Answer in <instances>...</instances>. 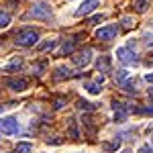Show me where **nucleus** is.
I'll return each instance as SVG.
<instances>
[{
  "instance_id": "1",
  "label": "nucleus",
  "mask_w": 153,
  "mask_h": 153,
  "mask_svg": "<svg viewBox=\"0 0 153 153\" xmlns=\"http://www.w3.org/2000/svg\"><path fill=\"white\" fill-rule=\"evenodd\" d=\"M27 16L29 19H35V21H49L51 19V4L45 2V0H39V2H35L29 8Z\"/></svg>"
},
{
  "instance_id": "2",
  "label": "nucleus",
  "mask_w": 153,
  "mask_h": 153,
  "mask_svg": "<svg viewBox=\"0 0 153 153\" xmlns=\"http://www.w3.org/2000/svg\"><path fill=\"white\" fill-rule=\"evenodd\" d=\"M14 39H16V45H21V47H33L39 41V33L35 29H21Z\"/></svg>"
},
{
  "instance_id": "3",
  "label": "nucleus",
  "mask_w": 153,
  "mask_h": 153,
  "mask_svg": "<svg viewBox=\"0 0 153 153\" xmlns=\"http://www.w3.org/2000/svg\"><path fill=\"white\" fill-rule=\"evenodd\" d=\"M117 57H118V61H120V63H125V65L137 63V53H135V49H133V41H129V45H127V47L117 49Z\"/></svg>"
},
{
  "instance_id": "4",
  "label": "nucleus",
  "mask_w": 153,
  "mask_h": 153,
  "mask_svg": "<svg viewBox=\"0 0 153 153\" xmlns=\"http://www.w3.org/2000/svg\"><path fill=\"white\" fill-rule=\"evenodd\" d=\"M21 131V125L14 117H2L0 118V133L4 135H16Z\"/></svg>"
},
{
  "instance_id": "5",
  "label": "nucleus",
  "mask_w": 153,
  "mask_h": 153,
  "mask_svg": "<svg viewBox=\"0 0 153 153\" xmlns=\"http://www.w3.org/2000/svg\"><path fill=\"white\" fill-rule=\"evenodd\" d=\"M117 35H118L117 25H106V27H100V29L96 31V39H98V41H112Z\"/></svg>"
},
{
  "instance_id": "6",
  "label": "nucleus",
  "mask_w": 153,
  "mask_h": 153,
  "mask_svg": "<svg viewBox=\"0 0 153 153\" xmlns=\"http://www.w3.org/2000/svg\"><path fill=\"white\" fill-rule=\"evenodd\" d=\"M90 59H92V49L86 47V49H82L80 53H76V55L71 57V63H74L76 68H88V65H90Z\"/></svg>"
},
{
  "instance_id": "7",
  "label": "nucleus",
  "mask_w": 153,
  "mask_h": 153,
  "mask_svg": "<svg viewBox=\"0 0 153 153\" xmlns=\"http://www.w3.org/2000/svg\"><path fill=\"white\" fill-rule=\"evenodd\" d=\"M4 84H6V88H10L14 92H25L29 86V80L27 78H6Z\"/></svg>"
},
{
  "instance_id": "8",
  "label": "nucleus",
  "mask_w": 153,
  "mask_h": 153,
  "mask_svg": "<svg viewBox=\"0 0 153 153\" xmlns=\"http://www.w3.org/2000/svg\"><path fill=\"white\" fill-rule=\"evenodd\" d=\"M98 6H100V0H84L74 14L80 19V16H84V14H90V12L94 10V8H98Z\"/></svg>"
},
{
  "instance_id": "9",
  "label": "nucleus",
  "mask_w": 153,
  "mask_h": 153,
  "mask_svg": "<svg viewBox=\"0 0 153 153\" xmlns=\"http://www.w3.org/2000/svg\"><path fill=\"white\" fill-rule=\"evenodd\" d=\"M102 82H104V76H98L94 82H86L84 88H86L90 94H100V86H102Z\"/></svg>"
},
{
  "instance_id": "10",
  "label": "nucleus",
  "mask_w": 153,
  "mask_h": 153,
  "mask_svg": "<svg viewBox=\"0 0 153 153\" xmlns=\"http://www.w3.org/2000/svg\"><path fill=\"white\" fill-rule=\"evenodd\" d=\"M112 108H114V120H117V123H125V120H127V108H125V104L114 102Z\"/></svg>"
},
{
  "instance_id": "11",
  "label": "nucleus",
  "mask_w": 153,
  "mask_h": 153,
  "mask_svg": "<svg viewBox=\"0 0 153 153\" xmlns=\"http://www.w3.org/2000/svg\"><path fill=\"white\" fill-rule=\"evenodd\" d=\"M96 68H98V71H100V74L108 71V70H110V57H108V55L98 57V59H96Z\"/></svg>"
},
{
  "instance_id": "12",
  "label": "nucleus",
  "mask_w": 153,
  "mask_h": 153,
  "mask_svg": "<svg viewBox=\"0 0 153 153\" xmlns=\"http://www.w3.org/2000/svg\"><path fill=\"white\" fill-rule=\"evenodd\" d=\"M68 78H71V70H68L65 65L55 68V80H68Z\"/></svg>"
},
{
  "instance_id": "13",
  "label": "nucleus",
  "mask_w": 153,
  "mask_h": 153,
  "mask_svg": "<svg viewBox=\"0 0 153 153\" xmlns=\"http://www.w3.org/2000/svg\"><path fill=\"white\" fill-rule=\"evenodd\" d=\"M57 45V41L55 39H47V41H43V43H39L37 45V51H49V49H53Z\"/></svg>"
},
{
  "instance_id": "14",
  "label": "nucleus",
  "mask_w": 153,
  "mask_h": 153,
  "mask_svg": "<svg viewBox=\"0 0 153 153\" xmlns=\"http://www.w3.org/2000/svg\"><path fill=\"white\" fill-rule=\"evenodd\" d=\"M74 47H76V41H74V39H68V41L63 43V47L59 49V55H65V53H71V51H74Z\"/></svg>"
},
{
  "instance_id": "15",
  "label": "nucleus",
  "mask_w": 153,
  "mask_h": 153,
  "mask_svg": "<svg viewBox=\"0 0 153 153\" xmlns=\"http://www.w3.org/2000/svg\"><path fill=\"white\" fill-rule=\"evenodd\" d=\"M10 25V14L6 10H0V29H6Z\"/></svg>"
},
{
  "instance_id": "16",
  "label": "nucleus",
  "mask_w": 153,
  "mask_h": 153,
  "mask_svg": "<svg viewBox=\"0 0 153 153\" xmlns=\"http://www.w3.org/2000/svg\"><path fill=\"white\" fill-rule=\"evenodd\" d=\"M129 78H131V76H129V71H125V70H120V71H117V74H114V80H117L118 86H120L123 82H127Z\"/></svg>"
},
{
  "instance_id": "17",
  "label": "nucleus",
  "mask_w": 153,
  "mask_h": 153,
  "mask_svg": "<svg viewBox=\"0 0 153 153\" xmlns=\"http://www.w3.org/2000/svg\"><path fill=\"white\" fill-rule=\"evenodd\" d=\"M78 108H80V110L92 112V110H96V104H90V102H86V100H78Z\"/></svg>"
},
{
  "instance_id": "18",
  "label": "nucleus",
  "mask_w": 153,
  "mask_h": 153,
  "mask_svg": "<svg viewBox=\"0 0 153 153\" xmlns=\"http://www.w3.org/2000/svg\"><path fill=\"white\" fill-rule=\"evenodd\" d=\"M33 151V145L31 143H19L16 145V153H31Z\"/></svg>"
},
{
  "instance_id": "19",
  "label": "nucleus",
  "mask_w": 153,
  "mask_h": 153,
  "mask_svg": "<svg viewBox=\"0 0 153 153\" xmlns=\"http://www.w3.org/2000/svg\"><path fill=\"white\" fill-rule=\"evenodd\" d=\"M120 25H123L125 29H133V27H135V21H133L131 16H123V19H120Z\"/></svg>"
},
{
  "instance_id": "20",
  "label": "nucleus",
  "mask_w": 153,
  "mask_h": 153,
  "mask_svg": "<svg viewBox=\"0 0 153 153\" xmlns=\"http://www.w3.org/2000/svg\"><path fill=\"white\" fill-rule=\"evenodd\" d=\"M21 65H23V59H21V57H19V59H12L10 63H8V68H6V70H8V71H12V70H19Z\"/></svg>"
},
{
  "instance_id": "21",
  "label": "nucleus",
  "mask_w": 153,
  "mask_h": 153,
  "mask_svg": "<svg viewBox=\"0 0 153 153\" xmlns=\"http://www.w3.org/2000/svg\"><path fill=\"white\" fill-rule=\"evenodd\" d=\"M70 137L74 139V141L80 139V133H78V129H76V123H74V120H71V125H70Z\"/></svg>"
},
{
  "instance_id": "22",
  "label": "nucleus",
  "mask_w": 153,
  "mask_h": 153,
  "mask_svg": "<svg viewBox=\"0 0 153 153\" xmlns=\"http://www.w3.org/2000/svg\"><path fill=\"white\" fill-rule=\"evenodd\" d=\"M45 65H47V61H41V63H37L35 68H33V70H35V74H39V76H41V71L45 70Z\"/></svg>"
},
{
  "instance_id": "23",
  "label": "nucleus",
  "mask_w": 153,
  "mask_h": 153,
  "mask_svg": "<svg viewBox=\"0 0 153 153\" xmlns=\"http://www.w3.org/2000/svg\"><path fill=\"white\" fill-rule=\"evenodd\" d=\"M145 4H147V0H137V4H135L137 12H143V10H145Z\"/></svg>"
},
{
  "instance_id": "24",
  "label": "nucleus",
  "mask_w": 153,
  "mask_h": 153,
  "mask_svg": "<svg viewBox=\"0 0 153 153\" xmlns=\"http://www.w3.org/2000/svg\"><path fill=\"white\" fill-rule=\"evenodd\" d=\"M63 106H65V100H63V98H57V100L53 102V108H55V110H59V108H63Z\"/></svg>"
},
{
  "instance_id": "25",
  "label": "nucleus",
  "mask_w": 153,
  "mask_h": 153,
  "mask_svg": "<svg viewBox=\"0 0 153 153\" xmlns=\"http://www.w3.org/2000/svg\"><path fill=\"white\" fill-rule=\"evenodd\" d=\"M139 153H151V145H143L139 149Z\"/></svg>"
},
{
  "instance_id": "26",
  "label": "nucleus",
  "mask_w": 153,
  "mask_h": 153,
  "mask_svg": "<svg viewBox=\"0 0 153 153\" xmlns=\"http://www.w3.org/2000/svg\"><path fill=\"white\" fill-rule=\"evenodd\" d=\"M47 143H49V145H51V143H53V145H59V143H61V139H57V137H53V139H51V137H49Z\"/></svg>"
},
{
  "instance_id": "27",
  "label": "nucleus",
  "mask_w": 153,
  "mask_h": 153,
  "mask_svg": "<svg viewBox=\"0 0 153 153\" xmlns=\"http://www.w3.org/2000/svg\"><path fill=\"white\" fill-rule=\"evenodd\" d=\"M123 153H133V151H129V149H127V151H123Z\"/></svg>"
}]
</instances>
